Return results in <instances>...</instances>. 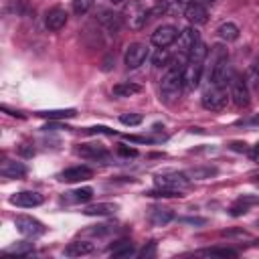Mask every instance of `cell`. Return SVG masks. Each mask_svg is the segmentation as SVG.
Listing matches in <instances>:
<instances>
[{
    "label": "cell",
    "mask_w": 259,
    "mask_h": 259,
    "mask_svg": "<svg viewBox=\"0 0 259 259\" xmlns=\"http://www.w3.org/2000/svg\"><path fill=\"white\" fill-rule=\"evenodd\" d=\"M182 87H184L182 71L170 69V71L162 77V81H160V99H162V101H166V103H172L174 99H178V97H180Z\"/></svg>",
    "instance_id": "obj_1"
},
{
    "label": "cell",
    "mask_w": 259,
    "mask_h": 259,
    "mask_svg": "<svg viewBox=\"0 0 259 259\" xmlns=\"http://www.w3.org/2000/svg\"><path fill=\"white\" fill-rule=\"evenodd\" d=\"M229 87H231V99L235 101L237 107H247L249 101H251V91H249V85L245 81V77L237 75V73H231L229 77Z\"/></svg>",
    "instance_id": "obj_2"
},
{
    "label": "cell",
    "mask_w": 259,
    "mask_h": 259,
    "mask_svg": "<svg viewBox=\"0 0 259 259\" xmlns=\"http://www.w3.org/2000/svg\"><path fill=\"white\" fill-rule=\"evenodd\" d=\"M123 14H125L127 24H130L134 30H140V28H144V26L148 24L152 10H150L148 6H144L142 2H138V0H132Z\"/></svg>",
    "instance_id": "obj_3"
},
{
    "label": "cell",
    "mask_w": 259,
    "mask_h": 259,
    "mask_svg": "<svg viewBox=\"0 0 259 259\" xmlns=\"http://www.w3.org/2000/svg\"><path fill=\"white\" fill-rule=\"evenodd\" d=\"M227 101H229L227 89L219 85H210L202 95V107L208 111H223L227 107Z\"/></svg>",
    "instance_id": "obj_4"
},
{
    "label": "cell",
    "mask_w": 259,
    "mask_h": 259,
    "mask_svg": "<svg viewBox=\"0 0 259 259\" xmlns=\"http://www.w3.org/2000/svg\"><path fill=\"white\" fill-rule=\"evenodd\" d=\"M156 186L160 188H170V190H182L190 184V178L188 174L184 172H164V174H158L154 178Z\"/></svg>",
    "instance_id": "obj_5"
},
{
    "label": "cell",
    "mask_w": 259,
    "mask_h": 259,
    "mask_svg": "<svg viewBox=\"0 0 259 259\" xmlns=\"http://www.w3.org/2000/svg\"><path fill=\"white\" fill-rule=\"evenodd\" d=\"M202 71H204V61H196V59H188L186 67L182 69V81L186 89H196L200 79H202Z\"/></svg>",
    "instance_id": "obj_6"
},
{
    "label": "cell",
    "mask_w": 259,
    "mask_h": 259,
    "mask_svg": "<svg viewBox=\"0 0 259 259\" xmlns=\"http://www.w3.org/2000/svg\"><path fill=\"white\" fill-rule=\"evenodd\" d=\"M14 227L24 237H38V235H42L47 231V227L40 221H36L34 217H28V214H18L14 219Z\"/></svg>",
    "instance_id": "obj_7"
},
{
    "label": "cell",
    "mask_w": 259,
    "mask_h": 259,
    "mask_svg": "<svg viewBox=\"0 0 259 259\" xmlns=\"http://www.w3.org/2000/svg\"><path fill=\"white\" fill-rule=\"evenodd\" d=\"M178 38V28L174 24H162L152 32V45H156L158 49H166L172 42H176Z\"/></svg>",
    "instance_id": "obj_8"
},
{
    "label": "cell",
    "mask_w": 259,
    "mask_h": 259,
    "mask_svg": "<svg viewBox=\"0 0 259 259\" xmlns=\"http://www.w3.org/2000/svg\"><path fill=\"white\" fill-rule=\"evenodd\" d=\"M148 57V47L142 45V42H132L127 49H125V55H123V63L127 69H138Z\"/></svg>",
    "instance_id": "obj_9"
},
{
    "label": "cell",
    "mask_w": 259,
    "mask_h": 259,
    "mask_svg": "<svg viewBox=\"0 0 259 259\" xmlns=\"http://www.w3.org/2000/svg\"><path fill=\"white\" fill-rule=\"evenodd\" d=\"M75 152L81 158H87V160H97V162H107L109 160V152L101 144H79L75 148Z\"/></svg>",
    "instance_id": "obj_10"
},
{
    "label": "cell",
    "mask_w": 259,
    "mask_h": 259,
    "mask_svg": "<svg viewBox=\"0 0 259 259\" xmlns=\"http://www.w3.org/2000/svg\"><path fill=\"white\" fill-rule=\"evenodd\" d=\"M42 194L34 192V190H20L16 194L10 196V202L16 204V206H22V208H32V206H38L42 204Z\"/></svg>",
    "instance_id": "obj_11"
},
{
    "label": "cell",
    "mask_w": 259,
    "mask_h": 259,
    "mask_svg": "<svg viewBox=\"0 0 259 259\" xmlns=\"http://www.w3.org/2000/svg\"><path fill=\"white\" fill-rule=\"evenodd\" d=\"M200 40V34L194 26H186L180 34H178V51L184 55H190V51L194 49V45Z\"/></svg>",
    "instance_id": "obj_12"
},
{
    "label": "cell",
    "mask_w": 259,
    "mask_h": 259,
    "mask_svg": "<svg viewBox=\"0 0 259 259\" xmlns=\"http://www.w3.org/2000/svg\"><path fill=\"white\" fill-rule=\"evenodd\" d=\"M89 178H93V170L89 166H73L59 174V180H63V182H81V180H89Z\"/></svg>",
    "instance_id": "obj_13"
},
{
    "label": "cell",
    "mask_w": 259,
    "mask_h": 259,
    "mask_svg": "<svg viewBox=\"0 0 259 259\" xmlns=\"http://www.w3.org/2000/svg\"><path fill=\"white\" fill-rule=\"evenodd\" d=\"M97 20L103 24V28L109 32V34H117L121 30V14L117 12H111V10H101Z\"/></svg>",
    "instance_id": "obj_14"
},
{
    "label": "cell",
    "mask_w": 259,
    "mask_h": 259,
    "mask_svg": "<svg viewBox=\"0 0 259 259\" xmlns=\"http://www.w3.org/2000/svg\"><path fill=\"white\" fill-rule=\"evenodd\" d=\"M67 24V12L63 8H51L47 14H45V26L49 30H61L63 26Z\"/></svg>",
    "instance_id": "obj_15"
},
{
    "label": "cell",
    "mask_w": 259,
    "mask_h": 259,
    "mask_svg": "<svg viewBox=\"0 0 259 259\" xmlns=\"http://www.w3.org/2000/svg\"><path fill=\"white\" fill-rule=\"evenodd\" d=\"M184 16H186V18H188V22H192V24H204V22L208 20L206 6L198 4V2L188 4V6H186V10H184Z\"/></svg>",
    "instance_id": "obj_16"
},
{
    "label": "cell",
    "mask_w": 259,
    "mask_h": 259,
    "mask_svg": "<svg viewBox=\"0 0 259 259\" xmlns=\"http://www.w3.org/2000/svg\"><path fill=\"white\" fill-rule=\"evenodd\" d=\"M26 166L22 162H14V160H6L2 166H0V174L4 178H24L26 176Z\"/></svg>",
    "instance_id": "obj_17"
},
{
    "label": "cell",
    "mask_w": 259,
    "mask_h": 259,
    "mask_svg": "<svg viewBox=\"0 0 259 259\" xmlns=\"http://www.w3.org/2000/svg\"><path fill=\"white\" fill-rule=\"evenodd\" d=\"M115 210H117L115 202H97V204L85 206L83 214H87V217H107V214H113Z\"/></svg>",
    "instance_id": "obj_18"
},
{
    "label": "cell",
    "mask_w": 259,
    "mask_h": 259,
    "mask_svg": "<svg viewBox=\"0 0 259 259\" xmlns=\"http://www.w3.org/2000/svg\"><path fill=\"white\" fill-rule=\"evenodd\" d=\"M93 243L89 241H73L65 247V255L67 257H83V255H91L93 253Z\"/></svg>",
    "instance_id": "obj_19"
},
{
    "label": "cell",
    "mask_w": 259,
    "mask_h": 259,
    "mask_svg": "<svg viewBox=\"0 0 259 259\" xmlns=\"http://www.w3.org/2000/svg\"><path fill=\"white\" fill-rule=\"evenodd\" d=\"M172 219H174L172 208H164V206H154V208H150V221H152V225H156V227H164V225H168Z\"/></svg>",
    "instance_id": "obj_20"
},
{
    "label": "cell",
    "mask_w": 259,
    "mask_h": 259,
    "mask_svg": "<svg viewBox=\"0 0 259 259\" xmlns=\"http://www.w3.org/2000/svg\"><path fill=\"white\" fill-rule=\"evenodd\" d=\"M140 91H142V85H138L134 81H121V83L113 85V89H111V93L115 97H132V95H136Z\"/></svg>",
    "instance_id": "obj_21"
},
{
    "label": "cell",
    "mask_w": 259,
    "mask_h": 259,
    "mask_svg": "<svg viewBox=\"0 0 259 259\" xmlns=\"http://www.w3.org/2000/svg\"><path fill=\"white\" fill-rule=\"evenodd\" d=\"M34 115H36V117H45V119H49V121H57V119L75 117L77 111H75L73 107H69V109H47V111H36Z\"/></svg>",
    "instance_id": "obj_22"
},
{
    "label": "cell",
    "mask_w": 259,
    "mask_h": 259,
    "mask_svg": "<svg viewBox=\"0 0 259 259\" xmlns=\"http://www.w3.org/2000/svg\"><path fill=\"white\" fill-rule=\"evenodd\" d=\"M239 26L235 24V22H223L219 28H217V34H219V38H223V40H227V42H231V40H237L239 38Z\"/></svg>",
    "instance_id": "obj_23"
},
{
    "label": "cell",
    "mask_w": 259,
    "mask_h": 259,
    "mask_svg": "<svg viewBox=\"0 0 259 259\" xmlns=\"http://www.w3.org/2000/svg\"><path fill=\"white\" fill-rule=\"evenodd\" d=\"M69 194H71L69 200H73V202H87V200L93 198V188L83 186V188H77V190H73V192H69Z\"/></svg>",
    "instance_id": "obj_24"
},
{
    "label": "cell",
    "mask_w": 259,
    "mask_h": 259,
    "mask_svg": "<svg viewBox=\"0 0 259 259\" xmlns=\"http://www.w3.org/2000/svg\"><path fill=\"white\" fill-rule=\"evenodd\" d=\"M111 255L113 257H130V255H134V245L130 241H119L115 247H111Z\"/></svg>",
    "instance_id": "obj_25"
},
{
    "label": "cell",
    "mask_w": 259,
    "mask_h": 259,
    "mask_svg": "<svg viewBox=\"0 0 259 259\" xmlns=\"http://www.w3.org/2000/svg\"><path fill=\"white\" fill-rule=\"evenodd\" d=\"M170 59H172V55H170L168 49H158L152 57V63L156 67H166V65H170Z\"/></svg>",
    "instance_id": "obj_26"
},
{
    "label": "cell",
    "mask_w": 259,
    "mask_h": 259,
    "mask_svg": "<svg viewBox=\"0 0 259 259\" xmlns=\"http://www.w3.org/2000/svg\"><path fill=\"white\" fill-rule=\"evenodd\" d=\"M10 10H12V12H16L18 16H28V14H32V12H34V8H32L26 0H16V2L10 6Z\"/></svg>",
    "instance_id": "obj_27"
},
{
    "label": "cell",
    "mask_w": 259,
    "mask_h": 259,
    "mask_svg": "<svg viewBox=\"0 0 259 259\" xmlns=\"http://www.w3.org/2000/svg\"><path fill=\"white\" fill-rule=\"evenodd\" d=\"M212 174H217V168H210V166H206V168H192V170L188 172V176H190V178H196V180L210 178Z\"/></svg>",
    "instance_id": "obj_28"
},
{
    "label": "cell",
    "mask_w": 259,
    "mask_h": 259,
    "mask_svg": "<svg viewBox=\"0 0 259 259\" xmlns=\"http://www.w3.org/2000/svg\"><path fill=\"white\" fill-rule=\"evenodd\" d=\"M146 196H156V198H174V196H182L180 190H170V188H160L158 190H150L146 192Z\"/></svg>",
    "instance_id": "obj_29"
},
{
    "label": "cell",
    "mask_w": 259,
    "mask_h": 259,
    "mask_svg": "<svg viewBox=\"0 0 259 259\" xmlns=\"http://www.w3.org/2000/svg\"><path fill=\"white\" fill-rule=\"evenodd\" d=\"M202 255H212V257H237V251L227 249V247H212L202 251Z\"/></svg>",
    "instance_id": "obj_30"
},
{
    "label": "cell",
    "mask_w": 259,
    "mask_h": 259,
    "mask_svg": "<svg viewBox=\"0 0 259 259\" xmlns=\"http://www.w3.org/2000/svg\"><path fill=\"white\" fill-rule=\"evenodd\" d=\"M91 6H93V0H73V12L77 16L87 14L91 10Z\"/></svg>",
    "instance_id": "obj_31"
},
{
    "label": "cell",
    "mask_w": 259,
    "mask_h": 259,
    "mask_svg": "<svg viewBox=\"0 0 259 259\" xmlns=\"http://www.w3.org/2000/svg\"><path fill=\"white\" fill-rule=\"evenodd\" d=\"M142 119H144V117H142L140 113H121V115H119V121H121L123 125H130V127H132V125H140Z\"/></svg>",
    "instance_id": "obj_32"
},
{
    "label": "cell",
    "mask_w": 259,
    "mask_h": 259,
    "mask_svg": "<svg viewBox=\"0 0 259 259\" xmlns=\"http://www.w3.org/2000/svg\"><path fill=\"white\" fill-rule=\"evenodd\" d=\"M247 210H249V204L243 202V200H237V202L231 206V214H233V217H241V214H245Z\"/></svg>",
    "instance_id": "obj_33"
},
{
    "label": "cell",
    "mask_w": 259,
    "mask_h": 259,
    "mask_svg": "<svg viewBox=\"0 0 259 259\" xmlns=\"http://www.w3.org/2000/svg\"><path fill=\"white\" fill-rule=\"evenodd\" d=\"M30 251H32V243H24V241L8 249V253H30Z\"/></svg>",
    "instance_id": "obj_34"
},
{
    "label": "cell",
    "mask_w": 259,
    "mask_h": 259,
    "mask_svg": "<svg viewBox=\"0 0 259 259\" xmlns=\"http://www.w3.org/2000/svg\"><path fill=\"white\" fill-rule=\"evenodd\" d=\"M111 231H115V227H113V225H97V229H91L89 233H93V235L101 237V235H107V233H111Z\"/></svg>",
    "instance_id": "obj_35"
},
{
    "label": "cell",
    "mask_w": 259,
    "mask_h": 259,
    "mask_svg": "<svg viewBox=\"0 0 259 259\" xmlns=\"http://www.w3.org/2000/svg\"><path fill=\"white\" fill-rule=\"evenodd\" d=\"M117 154L119 156H125V158H134V156H138V150L136 148H127V146H117Z\"/></svg>",
    "instance_id": "obj_36"
},
{
    "label": "cell",
    "mask_w": 259,
    "mask_h": 259,
    "mask_svg": "<svg viewBox=\"0 0 259 259\" xmlns=\"http://www.w3.org/2000/svg\"><path fill=\"white\" fill-rule=\"evenodd\" d=\"M180 221L186 225H206V219H202V217H182Z\"/></svg>",
    "instance_id": "obj_37"
},
{
    "label": "cell",
    "mask_w": 259,
    "mask_h": 259,
    "mask_svg": "<svg viewBox=\"0 0 259 259\" xmlns=\"http://www.w3.org/2000/svg\"><path fill=\"white\" fill-rule=\"evenodd\" d=\"M87 134H107V136H113L115 132L109 130V127H105V125H97V127H89Z\"/></svg>",
    "instance_id": "obj_38"
},
{
    "label": "cell",
    "mask_w": 259,
    "mask_h": 259,
    "mask_svg": "<svg viewBox=\"0 0 259 259\" xmlns=\"http://www.w3.org/2000/svg\"><path fill=\"white\" fill-rule=\"evenodd\" d=\"M154 255H156V243H150L148 249L144 247V249L140 251V257H144V259H146V257H154Z\"/></svg>",
    "instance_id": "obj_39"
},
{
    "label": "cell",
    "mask_w": 259,
    "mask_h": 259,
    "mask_svg": "<svg viewBox=\"0 0 259 259\" xmlns=\"http://www.w3.org/2000/svg\"><path fill=\"white\" fill-rule=\"evenodd\" d=\"M42 130H47V132H49V130H71V127H69V125H61V123H55V121H49V123H47Z\"/></svg>",
    "instance_id": "obj_40"
},
{
    "label": "cell",
    "mask_w": 259,
    "mask_h": 259,
    "mask_svg": "<svg viewBox=\"0 0 259 259\" xmlns=\"http://www.w3.org/2000/svg\"><path fill=\"white\" fill-rule=\"evenodd\" d=\"M231 148H233L235 152H249V148H247V144H245V142H233V144H231Z\"/></svg>",
    "instance_id": "obj_41"
},
{
    "label": "cell",
    "mask_w": 259,
    "mask_h": 259,
    "mask_svg": "<svg viewBox=\"0 0 259 259\" xmlns=\"http://www.w3.org/2000/svg\"><path fill=\"white\" fill-rule=\"evenodd\" d=\"M2 111H6V113H8V115H14V117H24V115H22V113H20V111H12V109H8V107H6V105H2Z\"/></svg>",
    "instance_id": "obj_42"
},
{
    "label": "cell",
    "mask_w": 259,
    "mask_h": 259,
    "mask_svg": "<svg viewBox=\"0 0 259 259\" xmlns=\"http://www.w3.org/2000/svg\"><path fill=\"white\" fill-rule=\"evenodd\" d=\"M20 154H22V156H32V154H34V150H32V148L22 146V148H20Z\"/></svg>",
    "instance_id": "obj_43"
},
{
    "label": "cell",
    "mask_w": 259,
    "mask_h": 259,
    "mask_svg": "<svg viewBox=\"0 0 259 259\" xmlns=\"http://www.w3.org/2000/svg\"><path fill=\"white\" fill-rule=\"evenodd\" d=\"M194 2H198V4H202V6H212L217 0H194Z\"/></svg>",
    "instance_id": "obj_44"
},
{
    "label": "cell",
    "mask_w": 259,
    "mask_h": 259,
    "mask_svg": "<svg viewBox=\"0 0 259 259\" xmlns=\"http://www.w3.org/2000/svg\"><path fill=\"white\" fill-rule=\"evenodd\" d=\"M249 123H253V125H259V115H255V117H253Z\"/></svg>",
    "instance_id": "obj_45"
},
{
    "label": "cell",
    "mask_w": 259,
    "mask_h": 259,
    "mask_svg": "<svg viewBox=\"0 0 259 259\" xmlns=\"http://www.w3.org/2000/svg\"><path fill=\"white\" fill-rule=\"evenodd\" d=\"M176 2H178V4H192L194 0H176Z\"/></svg>",
    "instance_id": "obj_46"
},
{
    "label": "cell",
    "mask_w": 259,
    "mask_h": 259,
    "mask_svg": "<svg viewBox=\"0 0 259 259\" xmlns=\"http://www.w3.org/2000/svg\"><path fill=\"white\" fill-rule=\"evenodd\" d=\"M255 160H257V162H259V144H257V146H255Z\"/></svg>",
    "instance_id": "obj_47"
},
{
    "label": "cell",
    "mask_w": 259,
    "mask_h": 259,
    "mask_svg": "<svg viewBox=\"0 0 259 259\" xmlns=\"http://www.w3.org/2000/svg\"><path fill=\"white\" fill-rule=\"evenodd\" d=\"M255 73L259 75V57H257V63H255Z\"/></svg>",
    "instance_id": "obj_48"
},
{
    "label": "cell",
    "mask_w": 259,
    "mask_h": 259,
    "mask_svg": "<svg viewBox=\"0 0 259 259\" xmlns=\"http://www.w3.org/2000/svg\"><path fill=\"white\" fill-rule=\"evenodd\" d=\"M111 2H113V4H121L123 0H111Z\"/></svg>",
    "instance_id": "obj_49"
}]
</instances>
